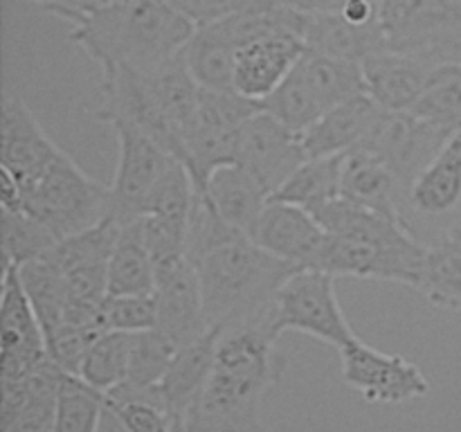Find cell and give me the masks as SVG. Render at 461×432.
I'll return each instance as SVG.
<instances>
[{
	"label": "cell",
	"mask_w": 461,
	"mask_h": 432,
	"mask_svg": "<svg viewBox=\"0 0 461 432\" xmlns=\"http://www.w3.org/2000/svg\"><path fill=\"white\" fill-rule=\"evenodd\" d=\"M277 340L273 324H246L221 333L196 432H268L261 417L264 396L288 367Z\"/></svg>",
	"instance_id": "6da1fadb"
},
{
	"label": "cell",
	"mask_w": 461,
	"mask_h": 432,
	"mask_svg": "<svg viewBox=\"0 0 461 432\" xmlns=\"http://www.w3.org/2000/svg\"><path fill=\"white\" fill-rule=\"evenodd\" d=\"M196 25L169 0H113L72 25L75 40L99 66L147 72L185 52Z\"/></svg>",
	"instance_id": "7a4b0ae2"
},
{
	"label": "cell",
	"mask_w": 461,
	"mask_h": 432,
	"mask_svg": "<svg viewBox=\"0 0 461 432\" xmlns=\"http://www.w3.org/2000/svg\"><path fill=\"white\" fill-rule=\"evenodd\" d=\"M313 216L327 230L318 270L333 277L381 279L417 286L426 246L399 219L360 207L342 196Z\"/></svg>",
	"instance_id": "3957f363"
},
{
	"label": "cell",
	"mask_w": 461,
	"mask_h": 432,
	"mask_svg": "<svg viewBox=\"0 0 461 432\" xmlns=\"http://www.w3.org/2000/svg\"><path fill=\"white\" fill-rule=\"evenodd\" d=\"M207 327L228 331L246 324H273L279 288L300 266H293L239 234L196 261Z\"/></svg>",
	"instance_id": "277c9868"
},
{
	"label": "cell",
	"mask_w": 461,
	"mask_h": 432,
	"mask_svg": "<svg viewBox=\"0 0 461 432\" xmlns=\"http://www.w3.org/2000/svg\"><path fill=\"white\" fill-rule=\"evenodd\" d=\"M396 216L426 248L461 234V129L403 184Z\"/></svg>",
	"instance_id": "5b68a950"
},
{
	"label": "cell",
	"mask_w": 461,
	"mask_h": 432,
	"mask_svg": "<svg viewBox=\"0 0 461 432\" xmlns=\"http://www.w3.org/2000/svg\"><path fill=\"white\" fill-rule=\"evenodd\" d=\"M23 207L59 241L111 219V187L90 178L66 151L23 187Z\"/></svg>",
	"instance_id": "8992f818"
},
{
	"label": "cell",
	"mask_w": 461,
	"mask_h": 432,
	"mask_svg": "<svg viewBox=\"0 0 461 432\" xmlns=\"http://www.w3.org/2000/svg\"><path fill=\"white\" fill-rule=\"evenodd\" d=\"M387 50L432 66L461 63V0H378Z\"/></svg>",
	"instance_id": "52a82bcc"
},
{
	"label": "cell",
	"mask_w": 461,
	"mask_h": 432,
	"mask_svg": "<svg viewBox=\"0 0 461 432\" xmlns=\"http://www.w3.org/2000/svg\"><path fill=\"white\" fill-rule=\"evenodd\" d=\"M257 111H261V104L234 90L201 88L196 115L183 144V165L198 192H203L216 169L237 162L239 135Z\"/></svg>",
	"instance_id": "ba28073f"
},
{
	"label": "cell",
	"mask_w": 461,
	"mask_h": 432,
	"mask_svg": "<svg viewBox=\"0 0 461 432\" xmlns=\"http://www.w3.org/2000/svg\"><path fill=\"white\" fill-rule=\"evenodd\" d=\"M117 138V166L111 187V219L124 228L149 214L167 180L183 162L156 140L129 124H113Z\"/></svg>",
	"instance_id": "9c48e42d"
},
{
	"label": "cell",
	"mask_w": 461,
	"mask_h": 432,
	"mask_svg": "<svg viewBox=\"0 0 461 432\" xmlns=\"http://www.w3.org/2000/svg\"><path fill=\"white\" fill-rule=\"evenodd\" d=\"M336 279L318 268H297L275 300V331L279 336L284 331L306 333L338 351L358 340L338 300Z\"/></svg>",
	"instance_id": "30bf717a"
},
{
	"label": "cell",
	"mask_w": 461,
	"mask_h": 432,
	"mask_svg": "<svg viewBox=\"0 0 461 432\" xmlns=\"http://www.w3.org/2000/svg\"><path fill=\"white\" fill-rule=\"evenodd\" d=\"M342 381L369 403L399 405L428 394L421 367L405 356L385 354L358 338L340 349Z\"/></svg>",
	"instance_id": "8fae6325"
},
{
	"label": "cell",
	"mask_w": 461,
	"mask_h": 432,
	"mask_svg": "<svg viewBox=\"0 0 461 432\" xmlns=\"http://www.w3.org/2000/svg\"><path fill=\"white\" fill-rule=\"evenodd\" d=\"M304 160L306 151L302 147V135L288 129L264 108L243 124L239 135L237 165L243 166L268 192V196H273Z\"/></svg>",
	"instance_id": "7c38bea8"
},
{
	"label": "cell",
	"mask_w": 461,
	"mask_h": 432,
	"mask_svg": "<svg viewBox=\"0 0 461 432\" xmlns=\"http://www.w3.org/2000/svg\"><path fill=\"white\" fill-rule=\"evenodd\" d=\"M45 331L23 288L18 268L3 264L0 295V372L3 378H23L48 358Z\"/></svg>",
	"instance_id": "4fadbf2b"
},
{
	"label": "cell",
	"mask_w": 461,
	"mask_h": 432,
	"mask_svg": "<svg viewBox=\"0 0 461 432\" xmlns=\"http://www.w3.org/2000/svg\"><path fill=\"white\" fill-rule=\"evenodd\" d=\"M156 270L158 277L153 291L158 306L156 328L180 349L212 331L205 320L196 266L183 255L162 261Z\"/></svg>",
	"instance_id": "5bb4252c"
},
{
	"label": "cell",
	"mask_w": 461,
	"mask_h": 432,
	"mask_svg": "<svg viewBox=\"0 0 461 432\" xmlns=\"http://www.w3.org/2000/svg\"><path fill=\"white\" fill-rule=\"evenodd\" d=\"M457 129H444L430 122L414 117L412 112L385 111L369 138L360 147L369 148L390 165L399 180V192L403 184L435 156L448 135ZM399 198V196H396Z\"/></svg>",
	"instance_id": "9a60e30c"
},
{
	"label": "cell",
	"mask_w": 461,
	"mask_h": 432,
	"mask_svg": "<svg viewBox=\"0 0 461 432\" xmlns=\"http://www.w3.org/2000/svg\"><path fill=\"white\" fill-rule=\"evenodd\" d=\"M250 238L288 264L318 268L327 243V230L311 212L270 198L252 228Z\"/></svg>",
	"instance_id": "2e32d148"
},
{
	"label": "cell",
	"mask_w": 461,
	"mask_h": 432,
	"mask_svg": "<svg viewBox=\"0 0 461 432\" xmlns=\"http://www.w3.org/2000/svg\"><path fill=\"white\" fill-rule=\"evenodd\" d=\"M219 336L221 331L212 328L198 340L180 346L162 378V394L174 432H196L198 410L214 367Z\"/></svg>",
	"instance_id": "e0dca14e"
},
{
	"label": "cell",
	"mask_w": 461,
	"mask_h": 432,
	"mask_svg": "<svg viewBox=\"0 0 461 432\" xmlns=\"http://www.w3.org/2000/svg\"><path fill=\"white\" fill-rule=\"evenodd\" d=\"M61 148L16 94L3 99L0 111V169L9 171L25 187L59 158Z\"/></svg>",
	"instance_id": "ac0fdd59"
},
{
	"label": "cell",
	"mask_w": 461,
	"mask_h": 432,
	"mask_svg": "<svg viewBox=\"0 0 461 432\" xmlns=\"http://www.w3.org/2000/svg\"><path fill=\"white\" fill-rule=\"evenodd\" d=\"M304 52V40L291 32L241 45L234 52L232 90L250 102L264 104L291 76Z\"/></svg>",
	"instance_id": "d6986e66"
},
{
	"label": "cell",
	"mask_w": 461,
	"mask_h": 432,
	"mask_svg": "<svg viewBox=\"0 0 461 432\" xmlns=\"http://www.w3.org/2000/svg\"><path fill=\"white\" fill-rule=\"evenodd\" d=\"M383 112L385 108L378 106L367 93L329 108L302 133L306 158H338L354 151L369 138Z\"/></svg>",
	"instance_id": "ffe728a7"
},
{
	"label": "cell",
	"mask_w": 461,
	"mask_h": 432,
	"mask_svg": "<svg viewBox=\"0 0 461 432\" xmlns=\"http://www.w3.org/2000/svg\"><path fill=\"white\" fill-rule=\"evenodd\" d=\"M365 90L385 111L403 112L414 106L437 66L394 50H381L360 63Z\"/></svg>",
	"instance_id": "44dd1931"
},
{
	"label": "cell",
	"mask_w": 461,
	"mask_h": 432,
	"mask_svg": "<svg viewBox=\"0 0 461 432\" xmlns=\"http://www.w3.org/2000/svg\"><path fill=\"white\" fill-rule=\"evenodd\" d=\"M302 40L311 52L351 63H363L372 54L387 50L378 22L358 25L342 14H315V16L304 14Z\"/></svg>",
	"instance_id": "7402d4cb"
},
{
	"label": "cell",
	"mask_w": 461,
	"mask_h": 432,
	"mask_svg": "<svg viewBox=\"0 0 461 432\" xmlns=\"http://www.w3.org/2000/svg\"><path fill=\"white\" fill-rule=\"evenodd\" d=\"M340 196L367 210L396 216L399 180L381 156L358 147L342 156Z\"/></svg>",
	"instance_id": "603a6c76"
},
{
	"label": "cell",
	"mask_w": 461,
	"mask_h": 432,
	"mask_svg": "<svg viewBox=\"0 0 461 432\" xmlns=\"http://www.w3.org/2000/svg\"><path fill=\"white\" fill-rule=\"evenodd\" d=\"M203 194L210 198L214 210L225 223L232 225L241 234L250 237L257 219L270 201L268 192L248 174L243 166L225 165L210 176Z\"/></svg>",
	"instance_id": "cb8c5ba5"
},
{
	"label": "cell",
	"mask_w": 461,
	"mask_h": 432,
	"mask_svg": "<svg viewBox=\"0 0 461 432\" xmlns=\"http://www.w3.org/2000/svg\"><path fill=\"white\" fill-rule=\"evenodd\" d=\"M297 76L302 84L311 90L322 111L327 112L329 108L345 104L349 99L365 94V76L360 63L342 61V58L327 57V54H318L306 50L304 57L295 66Z\"/></svg>",
	"instance_id": "d4e9b609"
},
{
	"label": "cell",
	"mask_w": 461,
	"mask_h": 432,
	"mask_svg": "<svg viewBox=\"0 0 461 432\" xmlns=\"http://www.w3.org/2000/svg\"><path fill=\"white\" fill-rule=\"evenodd\" d=\"M63 376L66 372L50 356L36 364L25 376V405L12 421L0 426V432H57V405Z\"/></svg>",
	"instance_id": "484cf974"
},
{
	"label": "cell",
	"mask_w": 461,
	"mask_h": 432,
	"mask_svg": "<svg viewBox=\"0 0 461 432\" xmlns=\"http://www.w3.org/2000/svg\"><path fill=\"white\" fill-rule=\"evenodd\" d=\"M414 291L437 309L461 313V234L426 248Z\"/></svg>",
	"instance_id": "4316f807"
},
{
	"label": "cell",
	"mask_w": 461,
	"mask_h": 432,
	"mask_svg": "<svg viewBox=\"0 0 461 432\" xmlns=\"http://www.w3.org/2000/svg\"><path fill=\"white\" fill-rule=\"evenodd\" d=\"M340 166L342 156L306 158L270 198L318 214L324 205L340 198Z\"/></svg>",
	"instance_id": "83f0119b"
},
{
	"label": "cell",
	"mask_w": 461,
	"mask_h": 432,
	"mask_svg": "<svg viewBox=\"0 0 461 432\" xmlns=\"http://www.w3.org/2000/svg\"><path fill=\"white\" fill-rule=\"evenodd\" d=\"M156 261L129 228H122L108 259V295H153Z\"/></svg>",
	"instance_id": "f1b7e54d"
},
{
	"label": "cell",
	"mask_w": 461,
	"mask_h": 432,
	"mask_svg": "<svg viewBox=\"0 0 461 432\" xmlns=\"http://www.w3.org/2000/svg\"><path fill=\"white\" fill-rule=\"evenodd\" d=\"M234 52L237 50L212 25L196 27L185 48V63L201 88L232 90Z\"/></svg>",
	"instance_id": "f546056e"
},
{
	"label": "cell",
	"mask_w": 461,
	"mask_h": 432,
	"mask_svg": "<svg viewBox=\"0 0 461 432\" xmlns=\"http://www.w3.org/2000/svg\"><path fill=\"white\" fill-rule=\"evenodd\" d=\"M408 112L444 129H461V63L439 66Z\"/></svg>",
	"instance_id": "4dcf8cb0"
},
{
	"label": "cell",
	"mask_w": 461,
	"mask_h": 432,
	"mask_svg": "<svg viewBox=\"0 0 461 432\" xmlns=\"http://www.w3.org/2000/svg\"><path fill=\"white\" fill-rule=\"evenodd\" d=\"M131 345H133V333L104 331L84 358L79 372L81 381L102 394L124 382L129 372Z\"/></svg>",
	"instance_id": "1f68e13d"
},
{
	"label": "cell",
	"mask_w": 461,
	"mask_h": 432,
	"mask_svg": "<svg viewBox=\"0 0 461 432\" xmlns=\"http://www.w3.org/2000/svg\"><path fill=\"white\" fill-rule=\"evenodd\" d=\"M59 238L25 210H3V255L5 264L23 266L36 256L48 255Z\"/></svg>",
	"instance_id": "d6a6232c"
},
{
	"label": "cell",
	"mask_w": 461,
	"mask_h": 432,
	"mask_svg": "<svg viewBox=\"0 0 461 432\" xmlns=\"http://www.w3.org/2000/svg\"><path fill=\"white\" fill-rule=\"evenodd\" d=\"M104 394L79 376L66 374L57 405V432H99Z\"/></svg>",
	"instance_id": "836d02e7"
},
{
	"label": "cell",
	"mask_w": 461,
	"mask_h": 432,
	"mask_svg": "<svg viewBox=\"0 0 461 432\" xmlns=\"http://www.w3.org/2000/svg\"><path fill=\"white\" fill-rule=\"evenodd\" d=\"M176 351H178V346L169 338L162 336L158 328L133 333L129 372H126L124 382L133 387L160 385Z\"/></svg>",
	"instance_id": "e575fe53"
},
{
	"label": "cell",
	"mask_w": 461,
	"mask_h": 432,
	"mask_svg": "<svg viewBox=\"0 0 461 432\" xmlns=\"http://www.w3.org/2000/svg\"><path fill=\"white\" fill-rule=\"evenodd\" d=\"M261 108L300 135L324 115L318 99L311 94V90L302 84L295 72H291V76L261 104Z\"/></svg>",
	"instance_id": "d590c367"
},
{
	"label": "cell",
	"mask_w": 461,
	"mask_h": 432,
	"mask_svg": "<svg viewBox=\"0 0 461 432\" xmlns=\"http://www.w3.org/2000/svg\"><path fill=\"white\" fill-rule=\"evenodd\" d=\"M108 331L140 333L156 328L158 306L153 295H108L102 309Z\"/></svg>",
	"instance_id": "8d00e7d4"
},
{
	"label": "cell",
	"mask_w": 461,
	"mask_h": 432,
	"mask_svg": "<svg viewBox=\"0 0 461 432\" xmlns=\"http://www.w3.org/2000/svg\"><path fill=\"white\" fill-rule=\"evenodd\" d=\"M106 328L102 327H61L48 338V354L66 374L79 376L84 358Z\"/></svg>",
	"instance_id": "74e56055"
},
{
	"label": "cell",
	"mask_w": 461,
	"mask_h": 432,
	"mask_svg": "<svg viewBox=\"0 0 461 432\" xmlns=\"http://www.w3.org/2000/svg\"><path fill=\"white\" fill-rule=\"evenodd\" d=\"M169 3L176 9H180L194 25L203 27L225 21L234 14L248 12V9L264 7L275 0H169Z\"/></svg>",
	"instance_id": "f35d334b"
},
{
	"label": "cell",
	"mask_w": 461,
	"mask_h": 432,
	"mask_svg": "<svg viewBox=\"0 0 461 432\" xmlns=\"http://www.w3.org/2000/svg\"><path fill=\"white\" fill-rule=\"evenodd\" d=\"M27 3L41 4V7L52 12L54 16H59L61 21H68L70 25H75V22L79 21V18H84L86 14L95 12V9L104 7V4L113 3V0H27Z\"/></svg>",
	"instance_id": "ab89813d"
},
{
	"label": "cell",
	"mask_w": 461,
	"mask_h": 432,
	"mask_svg": "<svg viewBox=\"0 0 461 432\" xmlns=\"http://www.w3.org/2000/svg\"><path fill=\"white\" fill-rule=\"evenodd\" d=\"M277 4L293 9V12L315 16V14H342L347 4L354 0H275Z\"/></svg>",
	"instance_id": "60d3db41"
},
{
	"label": "cell",
	"mask_w": 461,
	"mask_h": 432,
	"mask_svg": "<svg viewBox=\"0 0 461 432\" xmlns=\"http://www.w3.org/2000/svg\"><path fill=\"white\" fill-rule=\"evenodd\" d=\"M99 432H129L120 421H117L115 414L111 410H106L104 405V414H102V426H99Z\"/></svg>",
	"instance_id": "b9f144b4"
}]
</instances>
